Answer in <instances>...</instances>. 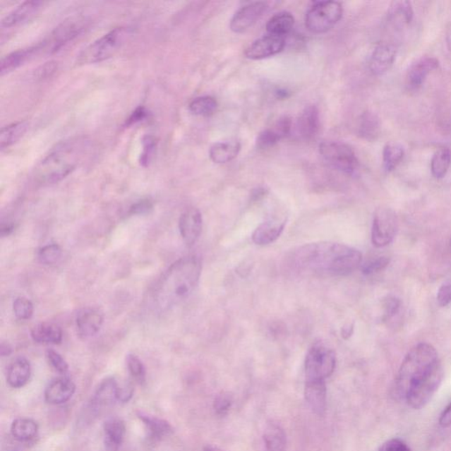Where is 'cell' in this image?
Returning <instances> with one entry per match:
<instances>
[{"instance_id": "6da1fadb", "label": "cell", "mask_w": 451, "mask_h": 451, "mask_svg": "<svg viewBox=\"0 0 451 451\" xmlns=\"http://www.w3.org/2000/svg\"><path fill=\"white\" fill-rule=\"evenodd\" d=\"M361 261L362 255L356 248L331 241L303 245L291 255L294 268L317 275H348Z\"/></svg>"}, {"instance_id": "7a4b0ae2", "label": "cell", "mask_w": 451, "mask_h": 451, "mask_svg": "<svg viewBox=\"0 0 451 451\" xmlns=\"http://www.w3.org/2000/svg\"><path fill=\"white\" fill-rule=\"evenodd\" d=\"M200 259L190 255L169 266L156 283L152 303L158 311H166L182 303L191 296L200 282Z\"/></svg>"}, {"instance_id": "3957f363", "label": "cell", "mask_w": 451, "mask_h": 451, "mask_svg": "<svg viewBox=\"0 0 451 451\" xmlns=\"http://www.w3.org/2000/svg\"><path fill=\"white\" fill-rule=\"evenodd\" d=\"M83 148L80 141H67L53 149L35 170L37 183L49 186L65 179L76 169L83 155Z\"/></svg>"}, {"instance_id": "277c9868", "label": "cell", "mask_w": 451, "mask_h": 451, "mask_svg": "<svg viewBox=\"0 0 451 451\" xmlns=\"http://www.w3.org/2000/svg\"><path fill=\"white\" fill-rule=\"evenodd\" d=\"M438 361V354L435 347L427 343L417 344L404 359L394 383L393 395L397 399H404L411 383Z\"/></svg>"}, {"instance_id": "5b68a950", "label": "cell", "mask_w": 451, "mask_h": 451, "mask_svg": "<svg viewBox=\"0 0 451 451\" xmlns=\"http://www.w3.org/2000/svg\"><path fill=\"white\" fill-rule=\"evenodd\" d=\"M129 37V30L119 27L114 28L109 33L102 35L78 56L77 61L80 65H90L112 58L119 51Z\"/></svg>"}, {"instance_id": "8992f818", "label": "cell", "mask_w": 451, "mask_h": 451, "mask_svg": "<svg viewBox=\"0 0 451 451\" xmlns=\"http://www.w3.org/2000/svg\"><path fill=\"white\" fill-rule=\"evenodd\" d=\"M443 378V366L441 361H438L408 387L404 396L408 406L417 410L424 407L439 388Z\"/></svg>"}, {"instance_id": "52a82bcc", "label": "cell", "mask_w": 451, "mask_h": 451, "mask_svg": "<svg viewBox=\"0 0 451 451\" xmlns=\"http://www.w3.org/2000/svg\"><path fill=\"white\" fill-rule=\"evenodd\" d=\"M343 13V6L339 2H317L308 9L305 25L312 33H325L339 23Z\"/></svg>"}, {"instance_id": "ba28073f", "label": "cell", "mask_w": 451, "mask_h": 451, "mask_svg": "<svg viewBox=\"0 0 451 451\" xmlns=\"http://www.w3.org/2000/svg\"><path fill=\"white\" fill-rule=\"evenodd\" d=\"M319 152L326 162L339 172L354 175L359 169V161L353 148L339 141H325L319 145Z\"/></svg>"}, {"instance_id": "9c48e42d", "label": "cell", "mask_w": 451, "mask_h": 451, "mask_svg": "<svg viewBox=\"0 0 451 451\" xmlns=\"http://www.w3.org/2000/svg\"><path fill=\"white\" fill-rule=\"evenodd\" d=\"M336 368L335 351L323 346L315 344L308 351L305 360V374L306 380H325L331 376Z\"/></svg>"}, {"instance_id": "30bf717a", "label": "cell", "mask_w": 451, "mask_h": 451, "mask_svg": "<svg viewBox=\"0 0 451 451\" xmlns=\"http://www.w3.org/2000/svg\"><path fill=\"white\" fill-rule=\"evenodd\" d=\"M399 229V220L392 209L380 208L375 211L372 226V243L382 248L392 243Z\"/></svg>"}, {"instance_id": "8fae6325", "label": "cell", "mask_w": 451, "mask_h": 451, "mask_svg": "<svg viewBox=\"0 0 451 451\" xmlns=\"http://www.w3.org/2000/svg\"><path fill=\"white\" fill-rule=\"evenodd\" d=\"M267 3L255 1L241 7L230 21L231 30L234 33H243L260 19L267 10Z\"/></svg>"}, {"instance_id": "7c38bea8", "label": "cell", "mask_w": 451, "mask_h": 451, "mask_svg": "<svg viewBox=\"0 0 451 451\" xmlns=\"http://www.w3.org/2000/svg\"><path fill=\"white\" fill-rule=\"evenodd\" d=\"M285 45V37L273 35H265L248 46L245 52V56L251 60L267 59L282 52Z\"/></svg>"}, {"instance_id": "4fadbf2b", "label": "cell", "mask_w": 451, "mask_h": 451, "mask_svg": "<svg viewBox=\"0 0 451 451\" xmlns=\"http://www.w3.org/2000/svg\"><path fill=\"white\" fill-rule=\"evenodd\" d=\"M439 67L438 59L425 56L419 59L409 67L407 74V85L410 90H418L425 83L429 74Z\"/></svg>"}, {"instance_id": "5bb4252c", "label": "cell", "mask_w": 451, "mask_h": 451, "mask_svg": "<svg viewBox=\"0 0 451 451\" xmlns=\"http://www.w3.org/2000/svg\"><path fill=\"white\" fill-rule=\"evenodd\" d=\"M203 227V219L200 210L197 208H191L187 209L181 215L179 220V231L184 243L188 247H193L197 243L202 232Z\"/></svg>"}, {"instance_id": "9a60e30c", "label": "cell", "mask_w": 451, "mask_h": 451, "mask_svg": "<svg viewBox=\"0 0 451 451\" xmlns=\"http://www.w3.org/2000/svg\"><path fill=\"white\" fill-rule=\"evenodd\" d=\"M83 25L80 20L66 21L61 26L56 28L47 40L42 42L44 51L54 52L68 44L74 37H76L83 30Z\"/></svg>"}, {"instance_id": "2e32d148", "label": "cell", "mask_w": 451, "mask_h": 451, "mask_svg": "<svg viewBox=\"0 0 451 451\" xmlns=\"http://www.w3.org/2000/svg\"><path fill=\"white\" fill-rule=\"evenodd\" d=\"M104 313L97 308H85L76 317L78 333L83 339L97 335L104 325Z\"/></svg>"}, {"instance_id": "e0dca14e", "label": "cell", "mask_w": 451, "mask_h": 451, "mask_svg": "<svg viewBox=\"0 0 451 451\" xmlns=\"http://www.w3.org/2000/svg\"><path fill=\"white\" fill-rule=\"evenodd\" d=\"M396 46L390 42H382L376 46L369 60V68L375 76H383L389 72L395 62Z\"/></svg>"}, {"instance_id": "ac0fdd59", "label": "cell", "mask_w": 451, "mask_h": 451, "mask_svg": "<svg viewBox=\"0 0 451 451\" xmlns=\"http://www.w3.org/2000/svg\"><path fill=\"white\" fill-rule=\"evenodd\" d=\"M287 224V219L272 217L262 222L252 234V241L255 244L264 246L271 244L282 236Z\"/></svg>"}, {"instance_id": "d6986e66", "label": "cell", "mask_w": 451, "mask_h": 451, "mask_svg": "<svg viewBox=\"0 0 451 451\" xmlns=\"http://www.w3.org/2000/svg\"><path fill=\"white\" fill-rule=\"evenodd\" d=\"M304 395L312 411L319 416H323L327 404V390L325 380H306Z\"/></svg>"}, {"instance_id": "ffe728a7", "label": "cell", "mask_w": 451, "mask_h": 451, "mask_svg": "<svg viewBox=\"0 0 451 451\" xmlns=\"http://www.w3.org/2000/svg\"><path fill=\"white\" fill-rule=\"evenodd\" d=\"M76 386L72 380L67 378H59L49 383L44 390L46 402L51 404H62L72 399L76 392Z\"/></svg>"}, {"instance_id": "44dd1931", "label": "cell", "mask_w": 451, "mask_h": 451, "mask_svg": "<svg viewBox=\"0 0 451 451\" xmlns=\"http://www.w3.org/2000/svg\"><path fill=\"white\" fill-rule=\"evenodd\" d=\"M41 52H44V49H42V44H39L32 46V47L18 49V51L10 53V54L4 56L1 63H0V74L4 76L5 74L13 72L24 65L25 63L30 61Z\"/></svg>"}, {"instance_id": "7402d4cb", "label": "cell", "mask_w": 451, "mask_h": 451, "mask_svg": "<svg viewBox=\"0 0 451 451\" xmlns=\"http://www.w3.org/2000/svg\"><path fill=\"white\" fill-rule=\"evenodd\" d=\"M119 385L115 378H109L104 380L98 386L91 400V409L100 411L102 408L111 406L117 400Z\"/></svg>"}, {"instance_id": "603a6c76", "label": "cell", "mask_w": 451, "mask_h": 451, "mask_svg": "<svg viewBox=\"0 0 451 451\" xmlns=\"http://www.w3.org/2000/svg\"><path fill=\"white\" fill-rule=\"evenodd\" d=\"M126 424L120 418L112 417L104 424V445L107 451H119L126 436Z\"/></svg>"}, {"instance_id": "cb8c5ba5", "label": "cell", "mask_w": 451, "mask_h": 451, "mask_svg": "<svg viewBox=\"0 0 451 451\" xmlns=\"http://www.w3.org/2000/svg\"><path fill=\"white\" fill-rule=\"evenodd\" d=\"M42 5H44V3L37 1H37L32 0V1L20 4L19 6H17L16 9H13L12 12H10L1 21V27L11 28L26 23L39 12Z\"/></svg>"}, {"instance_id": "d4e9b609", "label": "cell", "mask_w": 451, "mask_h": 451, "mask_svg": "<svg viewBox=\"0 0 451 451\" xmlns=\"http://www.w3.org/2000/svg\"><path fill=\"white\" fill-rule=\"evenodd\" d=\"M30 376L31 365L26 358H17L7 368L6 381L12 388H23L30 381Z\"/></svg>"}, {"instance_id": "484cf974", "label": "cell", "mask_w": 451, "mask_h": 451, "mask_svg": "<svg viewBox=\"0 0 451 451\" xmlns=\"http://www.w3.org/2000/svg\"><path fill=\"white\" fill-rule=\"evenodd\" d=\"M319 112L314 105L308 106L301 112L297 122L298 133L304 140H311L317 136L319 131Z\"/></svg>"}, {"instance_id": "4316f807", "label": "cell", "mask_w": 451, "mask_h": 451, "mask_svg": "<svg viewBox=\"0 0 451 451\" xmlns=\"http://www.w3.org/2000/svg\"><path fill=\"white\" fill-rule=\"evenodd\" d=\"M414 8L410 1L399 0L390 4L388 19L392 26L401 28L409 25L414 19Z\"/></svg>"}, {"instance_id": "83f0119b", "label": "cell", "mask_w": 451, "mask_h": 451, "mask_svg": "<svg viewBox=\"0 0 451 451\" xmlns=\"http://www.w3.org/2000/svg\"><path fill=\"white\" fill-rule=\"evenodd\" d=\"M31 338L37 344H59L63 340V332L59 325L44 323L34 326Z\"/></svg>"}, {"instance_id": "f1b7e54d", "label": "cell", "mask_w": 451, "mask_h": 451, "mask_svg": "<svg viewBox=\"0 0 451 451\" xmlns=\"http://www.w3.org/2000/svg\"><path fill=\"white\" fill-rule=\"evenodd\" d=\"M138 417L143 422L145 428H147L149 435L154 440H161L166 436L173 434L174 428L169 422L163 420V419L152 416V415L144 413V411H138Z\"/></svg>"}, {"instance_id": "f546056e", "label": "cell", "mask_w": 451, "mask_h": 451, "mask_svg": "<svg viewBox=\"0 0 451 451\" xmlns=\"http://www.w3.org/2000/svg\"><path fill=\"white\" fill-rule=\"evenodd\" d=\"M359 136L367 141L378 140L381 134V121L375 113L365 112L359 121Z\"/></svg>"}, {"instance_id": "4dcf8cb0", "label": "cell", "mask_w": 451, "mask_h": 451, "mask_svg": "<svg viewBox=\"0 0 451 451\" xmlns=\"http://www.w3.org/2000/svg\"><path fill=\"white\" fill-rule=\"evenodd\" d=\"M241 151V144L238 141L219 142L212 145L209 155L212 162L222 164L233 161Z\"/></svg>"}, {"instance_id": "1f68e13d", "label": "cell", "mask_w": 451, "mask_h": 451, "mask_svg": "<svg viewBox=\"0 0 451 451\" xmlns=\"http://www.w3.org/2000/svg\"><path fill=\"white\" fill-rule=\"evenodd\" d=\"M265 451H286L285 431L277 423H269L263 435Z\"/></svg>"}, {"instance_id": "d6a6232c", "label": "cell", "mask_w": 451, "mask_h": 451, "mask_svg": "<svg viewBox=\"0 0 451 451\" xmlns=\"http://www.w3.org/2000/svg\"><path fill=\"white\" fill-rule=\"evenodd\" d=\"M294 25V18L292 14L289 12H280L270 18L266 23V30L269 35L285 37V35L293 30Z\"/></svg>"}, {"instance_id": "836d02e7", "label": "cell", "mask_w": 451, "mask_h": 451, "mask_svg": "<svg viewBox=\"0 0 451 451\" xmlns=\"http://www.w3.org/2000/svg\"><path fill=\"white\" fill-rule=\"evenodd\" d=\"M38 425L31 419L20 418L14 421L11 426V434L20 442H28L38 434Z\"/></svg>"}, {"instance_id": "e575fe53", "label": "cell", "mask_w": 451, "mask_h": 451, "mask_svg": "<svg viewBox=\"0 0 451 451\" xmlns=\"http://www.w3.org/2000/svg\"><path fill=\"white\" fill-rule=\"evenodd\" d=\"M28 129L27 121H20L3 127L0 133V148L4 149L16 144L20 138L24 136Z\"/></svg>"}, {"instance_id": "d590c367", "label": "cell", "mask_w": 451, "mask_h": 451, "mask_svg": "<svg viewBox=\"0 0 451 451\" xmlns=\"http://www.w3.org/2000/svg\"><path fill=\"white\" fill-rule=\"evenodd\" d=\"M431 172L436 179H442L448 173L451 165V151L448 148L438 149L431 160Z\"/></svg>"}, {"instance_id": "8d00e7d4", "label": "cell", "mask_w": 451, "mask_h": 451, "mask_svg": "<svg viewBox=\"0 0 451 451\" xmlns=\"http://www.w3.org/2000/svg\"><path fill=\"white\" fill-rule=\"evenodd\" d=\"M404 150L402 145L389 143L383 148V163L386 172H392L403 161Z\"/></svg>"}, {"instance_id": "74e56055", "label": "cell", "mask_w": 451, "mask_h": 451, "mask_svg": "<svg viewBox=\"0 0 451 451\" xmlns=\"http://www.w3.org/2000/svg\"><path fill=\"white\" fill-rule=\"evenodd\" d=\"M218 108V102L216 99L209 95L195 98L189 104V109L195 116H212Z\"/></svg>"}, {"instance_id": "f35d334b", "label": "cell", "mask_w": 451, "mask_h": 451, "mask_svg": "<svg viewBox=\"0 0 451 451\" xmlns=\"http://www.w3.org/2000/svg\"><path fill=\"white\" fill-rule=\"evenodd\" d=\"M126 364L128 371H129L131 378L137 382L138 385H145L147 380V371H145V365L137 355L130 354L126 357Z\"/></svg>"}, {"instance_id": "ab89813d", "label": "cell", "mask_w": 451, "mask_h": 451, "mask_svg": "<svg viewBox=\"0 0 451 451\" xmlns=\"http://www.w3.org/2000/svg\"><path fill=\"white\" fill-rule=\"evenodd\" d=\"M37 255L42 264L55 265L62 258V250L58 244H48L40 248Z\"/></svg>"}, {"instance_id": "60d3db41", "label": "cell", "mask_w": 451, "mask_h": 451, "mask_svg": "<svg viewBox=\"0 0 451 451\" xmlns=\"http://www.w3.org/2000/svg\"><path fill=\"white\" fill-rule=\"evenodd\" d=\"M13 313L19 320H28L34 314V305L26 297H17L13 303Z\"/></svg>"}, {"instance_id": "b9f144b4", "label": "cell", "mask_w": 451, "mask_h": 451, "mask_svg": "<svg viewBox=\"0 0 451 451\" xmlns=\"http://www.w3.org/2000/svg\"><path fill=\"white\" fill-rule=\"evenodd\" d=\"M142 143H143V152H142L140 156V163L144 167H148L152 157H154L156 147H157V141H156V138L154 136L147 135V136L143 138Z\"/></svg>"}, {"instance_id": "7bdbcfd3", "label": "cell", "mask_w": 451, "mask_h": 451, "mask_svg": "<svg viewBox=\"0 0 451 451\" xmlns=\"http://www.w3.org/2000/svg\"><path fill=\"white\" fill-rule=\"evenodd\" d=\"M46 358H47L49 366L59 374L65 375L68 371V364L58 351L53 349L47 350L46 351Z\"/></svg>"}, {"instance_id": "ee69618b", "label": "cell", "mask_w": 451, "mask_h": 451, "mask_svg": "<svg viewBox=\"0 0 451 451\" xmlns=\"http://www.w3.org/2000/svg\"><path fill=\"white\" fill-rule=\"evenodd\" d=\"M282 140L278 133L273 129H267L263 131L258 135L257 138V147L258 149L265 150V149L272 148Z\"/></svg>"}, {"instance_id": "f6af8a7d", "label": "cell", "mask_w": 451, "mask_h": 451, "mask_svg": "<svg viewBox=\"0 0 451 451\" xmlns=\"http://www.w3.org/2000/svg\"><path fill=\"white\" fill-rule=\"evenodd\" d=\"M390 264V258L387 257H380L372 259V260L365 263L362 265L361 271L366 275H374V273L383 271Z\"/></svg>"}, {"instance_id": "bcb514c9", "label": "cell", "mask_w": 451, "mask_h": 451, "mask_svg": "<svg viewBox=\"0 0 451 451\" xmlns=\"http://www.w3.org/2000/svg\"><path fill=\"white\" fill-rule=\"evenodd\" d=\"M233 399L232 397L227 393H222L216 397L214 404V408L216 414L224 416L229 411L231 407H232Z\"/></svg>"}, {"instance_id": "7dc6e473", "label": "cell", "mask_w": 451, "mask_h": 451, "mask_svg": "<svg viewBox=\"0 0 451 451\" xmlns=\"http://www.w3.org/2000/svg\"><path fill=\"white\" fill-rule=\"evenodd\" d=\"M401 303L397 298L394 296L387 297L383 303V310H385V319L389 320L390 318L394 317L399 311Z\"/></svg>"}, {"instance_id": "c3c4849f", "label": "cell", "mask_w": 451, "mask_h": 451, "mask_svg": "<svg viewBox=\"0 0 451 451\" xmlns=\"http://www.w3.org/2000/svg\"><path fill=\"white\" fill-rule=\"evenodd\" d=\"M291 128H292V121H291L289 116H285L277 121L272 129L278 133L282 140V138L289 136L291 133Z\"/></svg>"}, {"instance_id": "681fc988", "label": "cell", "mask_w": 451, "mask_h": 451, "mask_svg": "<svg viewBox=\"0 0 451 451\" xmlns=\"http://www.w3.org/2000/svg\"><path fill=\"white\" fill-rule=\"evenodd\" d=\"M379 451H411L410 447L402 440L393 438L385 442Z\"/></svg>"}, {"instance_id": "f907efd6", "label": "cell", "mask_w": 451, "mask_h": 451, "mask_svg": "<svg viewBox=\"0 0 451 451\" xmlns=\"http://www.w3.org/2000/svg\"><path fill=\"white\" fill-rule=\"evenodd\" d=\"M436 298L440 306L445 307L451 303V280L443 284Z\"/></svg>"}, {"instance_id": "816d5d0a", "label": "cell", "mask_w": 451, "mask_h": 451, "mask_svg": "<svg viewBox=\"0 0 451 451\" xmlns=\"http://www.w3.org/2000/svg\"><path fill=\"white\" fill-rule=\"evenodd\" d=\"M152 204L149 200H142L131 207L130 212L131 215H144L151 211Z\"/></svg>"}, {"instance_id": "f5cc1de1", "label": "cell", "mask_w": 451, "mask_h": 451, "mask_svg": "<svg viewBox=\"0 0 451 451\" xmlns=\"http://www.w3.org/2000/svg\"><path fill=\"white\" fill-rule=\"evenodd\" d=\"M148 112L145 111V109L143 107H140L131 113L129 119L126 121V126H131V124H136L138 122H140V121L143 120L147 117Z\"/></svg>"}, {"instance_id": "db71d44e", "label": "cell", "mask_w": 451, "mask_h": 451, "mask_svg": "<svg viewBox=\"0 0 451 451\" xmlns=\"http://www.w3.org/2000/svg\"><path fill=\"white\" fill-rule=\"evenodd\" d=\"M133 390L131 386L126 385L124 387L119 386V393H117V400L120 402H128L133 397Z\"/></svg>"}, {"instance_id": "11a10c76", "label": "cell", "mask_w": 451, "mask_h": 451, "mask_svg": "<svg viewBox=\"0 0 451 451\" xmlns=\"http://www.w3.org/2000/svg\"><path fill=\"white\" fill-rule=\"evenodd\" d=\"M56 62L51 61L46 63L44 66L41 67L40 70H38L39 78H47L52 76V74L56 70Z\"/></svg>"}, {"instance_id": "9f6ffc18", "label": "cell", "mask_w": 451, "mask_h": 451, "mask_svg": "<svg viewBox=\"0 0 451 451\" xmlns=\"http://www.w3.org/2000/svg\"><path fill=\"white\" fill-rule=\"evenodd\" d=\"M439 423L443 428L451 427V402L443 410L441 416H440Z\"/></svg>"}, {"instance_id": "6f0895ef", "label": "cell", "mask_w": 451, "mask_h": 451, "mask_svg": "<svg viewBox=\"0 0 451 451\" xmlns=\"http://www.w3.org/2000/svg\"><path fill=\"white\" fill-rule=\"evenodd\" d=\"M354 332V325H344L342 328V332H341V335L344 339H349L351 335Z\"/></svg>"}, {"instance_id": "680465c9", "label": "cell", "mask_w": 451, "mask_h": 451, "mask_svg": "<svg viewBox=\"0 0 451 451\" xmlns=\"http://www.w3.org/2000/svg\"><path fill=\"white\" fill-rule=\"evenodd\" d=\"M0 351H1L2 356H7V355H9L11 354V353H12V347H11L9 344H2L1 349H0Z\"/></svg>"}, {"instance_id": "91938a15", "label": "cell", "mask_w": 451, "mask_h": 451, "mask_svg": "<svg viewBox=\"0 0 451 451\" xmlns=\"http://www.w3.org/2000/svg\"><path fill=\"white\" fill-rule=\"evenodd\" d=\"M446 42H447V46H448V48L450 51L451 52V28H450L448 33H447Z\"/></svg>"}, {"instance_id": "94428289", "label": "cell", "mask_w": 451, "mask_h": 451, "mask_svg": "<svg viewBox=\"0 0 451 451\" xmlns=\"http://www.w3.org/2000/svg\"><path fill=\"white\" fill-rule=\"evenodd\" d=\"M203 451H222V450L218 448H216V447L208 445L205 447Z\"/></svg>"}, {"instance_id": "6125c7cd", "label": "cell", "mask_w": 451, "mask_h": 451, "mask_svg": "<svg viewBox=\"0 0 451 451\" xmlns=\"http://www.w3.org/2000/svg\"><path fill=\"white\" fill-rule=\"evenodd\" d=\"M450 247H451V239H450Z\"/></svg>"}]
</instances>
